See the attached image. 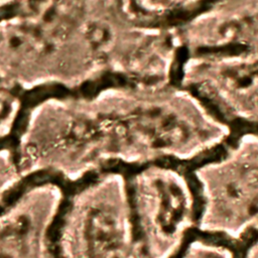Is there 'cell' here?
Returning <instances> with one entry per match:
<instances>
[{"instance_id": "1", "label": "cell", "mask_w": 258, "mask_h": 258, "mask_svg": "<svg viewBox=\"0 0 258 258\" xmlns=\"http://www.w3.org/2000/svg\"><path fill=\"white\" fill-rule=\"evenodd\" d=\"M176 82L223 122L258 124V49L187 53Z\"/></svg>"}, {"instance_id": "2", "label": "cell", "mask_w": 258, "mask_h": 258, "mask_svg": "<svg viewBox=\"0 0 258 258\" xmlns=\"http://www.w3.org/2000/svg\"><path fill=\"white\" fill-rule=\"evenodd\" d=\"M174 28L186 54L258 49V0H217Z\"/></svg>"}, {"instance_id": "3", "label": "cell", "mask_w": 258, "mask_h": 258, "mask_svg": "<svg viewBox=\"0 0 258 258\" xmlns=\"http://www.w3.org/2000/svg\"><path fill=\"white\" fill-rule=\"evenodd\" d=\"M217 0H121L134 20L148 24H176Z\"/></svg>"}, {"instance_id": "4", "label": "cell", "mask_w": 258, "mask_h": 258, "mask_svg": "<svg viewBox=\"0 0 258 258\" xmlns=\"http://www.w3.org/2000/svg\"><path fill=\"white\" fill-rule=\"evenodd\" d=\"M28 2L29 0H0V18L13 14V8H16L18 12Z\"/></svg>"}, {"instance_id": "5", "label": "cell", "mask_w": 258, "mask_h": 258, "mask_svg": "<svg viewBox=\"0 0 258 258\" xmlns=\"http://www.w3.org/2000/svg\"><path fill=\"white\" fill-rule=\"evenodd\" d=\"M257 142H258V136H257Z\"/></svg>"}]
</instances>
